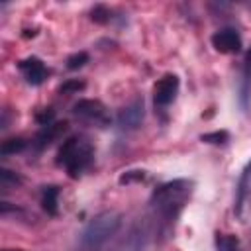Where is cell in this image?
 <instances>
[{
	"mask_svg": "<svg viewBox=\"0 0 251 251\" xmlns=\"http://www.w3.org/2000/svg\"><path fill=\"white\" fill-rule=\"evenodd\" d=\"M145 116V106H143V98H135L129 104H126L120 112H118V126L124 131H131L137 129L143 122Z\"/></svg>",
	"mask_w": 251,
	"mask_h": 251,
	"instance_id": "8992f818",
	"label": "cell"
},
{
	"mask_svg": "<svg viewBox=\"0 0 251 251\" xmlns=\"http://www.w3.org/2000/svg\"><path fill=\"white\" fill-rule=\"evenodd\" d=\"M178 86H180V80H178L176 75H171V73H169V75H163V76L155 82V86H153V100H155V106H159V108L169 106V104L176 98Z\"/></svg>",
	"mask_w": 251,
	"mask_h": 251,
	"instance_id": "5b68a950",
	"label": "cell"
},
{
	"mask_svg": "<svg viewBox=\"0 0 251 251\" xmlns=\"http://www.w3.org/2000/svg\"><path fill=\"white\" fill-rule=\"evenodd\" d=\"M192 192V182L184 178H176L171 182L161 184L151 194V208L155 216L161 218L163 226H173L178 218L180 210L184 208L188 196Z\"/></svg>",
	"mask_w": 251,
	"mask_h": 251,
	"instance_id": "6da1fadb",
	"label": "cell"
},
{
	"mask_svg": "<svg viewBox=\"0 0 251 251\" xmlns=\"http://www.w3.org/2000/svg\"><path fill=\"white\" fill-rule=\"evenodd\" d=\"M212 45L220 53H239L241 51V37L233 27L220 29L212 35Z\"/></svg>",
	"mask_w": 251,
	"mask_h": 251,
	"instance_id": "ba28073f",
	"label": "cell"
},
{
	"mask_svg": "<svg viewBox=\"0 0 251 251\" xmlns=\"http://www.w3.org/2000/svg\"><path fill=\"white\" fill-rule=\"evenodd\" d=\"M145 178V173L143 171H127L126 175L120 176V182L122 184H129L131 180H143Z\"/></svg>",
	"mask_w": 251,
	"mask_h": 251,
	"instance_id": "44dd1931",
	"label": "cell"
},
{
	"mask_svg": "<svg viewBox=\"0 0 251 251\" xmlns=\"http://www.w3.org/2000/svg\"><path fill=\"white\" fill-rule=\"evenodd\" d=\"M249 96H251V47L245 55L243 61V75H241V92H239V102L241 108L247 110L249 108Z\"/></svg>",
	"mask_w": 251,
	"mask_h": 251,
	"instance_id": "7c38bea8",
	"label": "cell"
},
{
	"mask_svg": "<svg viewBox=\"0 0 251 251\" xmlns=\"http://www.w3.org/2000/svg\"><path fill=\"white\" fill-rule=\"evenodd\" d=\"M145 241H147V229L143 226H137L126 235V239L114 251H143Z\"/></svg>",
	"mask_w": 251,
	"mask_h": 251,
	"instance_id": "8fae6325",
	"label": "cell"
},
{
	"mask_svg": "<svg viewBox=\"0 0 251 251\" xmlns=\"http://www.w3.org/2000/svg\"><path fill=\"white\" fill-rule=\"evenodd\" d=\"M57 165L67 171L71 178H78L94 161V147L86 137L73 135L63 141L57 151Z\"/></svg>",
	"mask_w": 251,
	"mask_h": 251,
	"instance_id": "7a4b0ae2",
	"label": "cell"
},
{
	"mask_svg": "<svg viewBox=\"0 0 251 251\" xmlns=\"http://www.w3.org/2000/svg\"><path fill=\"white\" fill-rule=\"evenodd\" d=\"M22 184V176L10 169H0V188L2 190H10Z\"/></svg>",
	"mask_w": 251,
	"mask_h": 251,
	"instance_id": "2e32d148",
	"label": "cell"
},
{
	"mask_svg": "<svg viewBox=\"0 0 251 251\" xmlns=\"http://www.w3.org/2000/svg\"><path fill=\"white\" fill-rule=\"evenodd\" d=\"M86 63H88V53H84V51H78V53H75V55H71V57L67 59V69H71V71H76V69L84 67Z\"/></svg>",
	"mask_w": 251,
	"mask_h": 251,
	"instance_id": "e0dca14e",
	"label": "cell"
},
{
	"mask_svg": "<svg viewBox=\"0 0 251 251\" xmlns=\"http://www.w3.org/2000/svg\"><path fill=\"white\" fill-rule=\"evenodd\" d=\"M65 131H67V122H53V124H49V126H43V127L37 131L35 139H33V147H35L37 151H41V149L49 147L55 139H59Z\"/></svg>",
	"mask_w": 251,
	"mask_h": 251,
	"instance_id": "30bf717a",
	"label": "cell"
},
{
	"mask_svg": "<svg viewBox=\"0 0 251 251\" xmlns=\"http://www.w3.org/2000/svg\"><path fill=\"white\" fill-rule=\"evenodd\" d=\"M6 251H20V249H6Z\"/></svg>",
	"mask_w": 251,
	"mask_h": 251,
	"instance_id": "7402d4cb",
	"label": "cell"
},
{
	"mask_svg": "<svg viewBox=\"0 0 251 251\" xmlns=\"http://www.w3.org/2000/svg\"><path fill=\"white\" fill-rule=\"evenodd\" d=\"M18 69H20V73L24 75L25 82H29V84H33V86L41 84V82L47 78V75H49V73H47V67L43 65V61L37 59V57H27V59L20 61V63H18Z\"/></svg>",
	"mask_w": 251,
	"mask_h": 251,
	"instance_id": "9c48e42d",
	"label": "cell"
},
{
	"mask_svg": "<svg viewBox=\"0 0 251 251\" xmlns=\"http://www.w3.org/2000/svg\"><path fill=\"white\" fill-rule=\"evenodd\" d=\"M249 208H251V161L247 163V167L243 169V173L239 176L237 190H235V204H233L235 216L239 220H243V216Z\"/></svg>",
	"mask_w": 251,
	"mask_h": 251,
	"instance_id": "52a82bcc",
	"label": "cell"
},
{
	"mask_svg": "<svg viewBox=\"0 0 251 251\" xmlns=\"http://www.w3.org/2000/svg\"><path fill=\"white\" fill-rule=\"evenodd\" d=\"M57 202H59V186H55V184L43 186V190H41V206H43V210L47 214L55 216L57 210H59Z\"/></svg>",
	"mask_w": 251,
	"mask_h": 251,
	"instance_id": "4fadbf2b",
	"label": "cell"
},
{
	"mask_svg": "<svg viewBox=\"0 0 251 251\" xmlns=\"http://www.w3.org/2000/svg\"><path fill=\"white\" fill-rule=\"evenodd\" d=\"M120 226H122L120 212L110 210V212H102V214L94 216L78 237V249L80 251H98L108 239H112L116 235Z\"/></svg>",
	"mask_w": 251,
	"mask_h": 251,
	"instance_id": "3957f363",
	"label": "cell"
},
{
	"mask_svg": "<svg viewBox=\"0 0 251 251\" xmlns=\"http://www.w3.org/2000/svg\"><path fill=\"white\" fill-rule=\"evenodd\" d=\"M84 88V82L82 80H67L65 84H61L59 86V92L61 94H73V92H78V90H82Z\"/></svg>",
	"mask_w": 251,
	"mask_h": 251,
	"instance_id": "d6986e66",
	"label": "cell"
},
{
	"mask_svg": "<svg viewBox=\"0 0 251 251\" xmlns=\"http://www.w3.org/2000/svg\"><path fill=\"white\" fill-rule=\"evenodd\" d=\"M90 14H92L90 18H92L94 22H98V24H108V22L112 20V12H110L106 6H94Z\"/></svg>",
	"mask_w": 251,
	"mask_h": 251,
	"instance_id": "ac0fdd59",
	"label": "cell"
},
{
	"mask_svg": "<svg viewBox=\"0 0 251 251\" xmlns=\"http://www.w3.org/2000/svg\"><path fill=\"white\" fill-rule=\"evenodd\" d=\"M25 145H27V141H25L24 137H12V139H6V141H2V145H0V155H2V157L16 155V153L24 151Z\"/></svg>",
	"mask_w": 251,
	"mask_h": 251,
	"instance_id": "9a60e30c",
	"label": "cell"
},
{
	"mask_svg": "<svg viewBox=\"0 0 251 251\" xmlns=\"http://www.w3.org/2000/svg\"><path fill=\"white\" fill-rule=\"evenodd\" d=\"M216 251H243V247L235 235L218 233L216 235Z\"/></svg>",
	"mask_w": 251,
	"mask_h": 251,
	"instance_id": "5bb4252c",
	"label": "cell"
},
{
	"mask_svg": "<svg viewBox=\"0 0 251 251\" xmlns=\"http://www.w3.org/2000/svg\"><path fill=\"white\" fill-rule=\"evenodd\" d=\"M227 133L226 131H214V133H204L200 139L206 141V143H226L227 141Z\"/></svg>",
	"mask_w": 251,
	"mask_h": 251,
	"instance_id": "ffe728a7",
	"label": "cell"
},
{
	"mask_svg": "<svg viewBox=\"0 0 251 251\" xmlns=\"http://www.w3.org/2000/svg\"><path fill=\"white\" fill-rule=\"evenodd\" d=\"M73 114L78 120H82V122H86L90 126H96V127H106L110 124V116H108L106 106L100 100H94V98L78 100L73 106Z\"/></svg>",
	"mask_w": 251,
	"mask_h": 251,
	"instance_id": "277c9868",
	"label": "cell"
}]
</instances>
